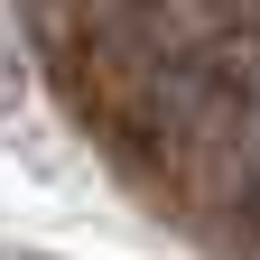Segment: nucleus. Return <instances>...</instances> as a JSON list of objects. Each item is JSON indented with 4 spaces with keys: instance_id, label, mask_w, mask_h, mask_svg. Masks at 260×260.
Wrapping results in <instances>:
<instances>
[{
    "instance_id": "obj_1",
    "label": "nucleus",
    "mask_w": 260,
    "mask_h": 260,
    "mask_svg": "<svg viewBox=\"0 0 260 260\" xmlns=\"http://www.w3.org/2000/svg\"><path fill=\"white\" fill-rule=\"evenodd\" d=\"M28 103V56H19V38L0 28V112H19Z\"/></svg>"
},
{
    "instance_id": "obj_2",
    "label": "nucleus",
    "mask_w": 260,
    "mask_h": 260,
    "mask_svg": "<svg viewBox=\"0 0 260 260\" xmlns=\"http://www.w3.org/2000/svg\"><path fill=\"white\" fill-rule=\"evenodd\" d=\"M242 233H251V251H260V177L242 186Z\"/></svg>"
}]
</instances>
